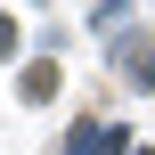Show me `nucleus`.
<instances>
[{"instance_id": "f257e3e1", "label": "nucleus", "mask_w": 155, "mask_h": 155, "mask_svg": "<svg viewBox=\"0 0 155 155\" xmlns=\"http://www.w3.org/2000/svg\"><path fill=\"white\" fill-rule=\"evenodd\" d=\"M49 90H57V65H33V74H25V98H33V106H41V98H49Z\"/></svg>"}, {"instance_id": "f03ea898", "label": "nucleus", "mask_w": 155, "mask_h": 155, "mask_svg": "<svg viewBox=\"0 0 155 155\" xmlns=\"http://www.w3.org/2000/svg\"><path fill=\"white\" fill-rule=\"evenodd\" d=\"M8 49H16V16H0V57H8Z\"/></svg>"}]
</instances>
